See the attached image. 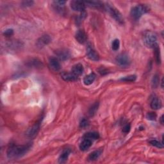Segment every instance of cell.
Here are the masks:
<instances>
[{
    "instance_id": "1",
    "label": "cell",
    "mask_w": 164,
    "mask_h": 164,
    "mask_svg": "<svg viewBox=\"0 0 164 164\" xmlns=\"http://www.w3.org/2000/svg\"><path fill=\"white\" fill-rule=\"evenodd\" d=\"M31 148V144L12 145L7 150V157L9 159H17L23 156Z\"/></svg>"
},
{
    "instance_id": "2",
    "label": "cell",
    "mask_w": 164,
    "mask_h": 164,
    "mask_svg": "<svg viewBox=\"0 0 164 164\" xmlns=\"http://www.w3.org/2000/svg\"><path fill=\"white\" fill-rule=\"evenodd\" d=\"M144 43L146 46L150 48H154L157 44V37L153 32H147L144 36Z\"/></svg>"
},
{
    "instance_id": "3",
    "label": "cell",
    "mask_w": 164,
    "mask_h": 164,
    "mask_svg": "<svg viewBox=\"0 0 164 164\" xmlns=\"http://www.w3.org/2000/svg\"><path fill=\"white\" fill-rule=\"evenodd\" d=\"M149 9L147 7L144 5H138L134 6L131 10V16L134 19L137 20L140 19L142 15L148 12Z\"/></svg>"
},
{
    "instance_id": "4",
    "label": "cell",
    "mask_w": 164,
    "mask_h": 164,
    "mask_svg": "<svg viewBox=\"0 0 164 164\" xmlns=\"http://www.w3.org/2000/svg\"><path fill=\"white\" fill-rule=\"evenodd\" d=\"M105 9L115 21L119 22V23H124V18H123L122 15L117 9L109 4L105 5Z\"/></svg>"
},
{
    "instance_id": "5",
    "label": "cell",
    "mask_w": 164,
    "mask_h": 164,
    "mask_svg": "<svg viewBox=\"0 0 164 164\" xmlns=\"http://www.w3.org/2000/svg\"><path fill=\"white\" fill-rule=\"evenodd\" d=\"M117 64L121 68H127L131 63L129 57L126 53H121L118 55L115 59Z\"/></svg>"
},
{
    "instance_id": "6",
    "label": "cell",
    "mask_w": 164,
    "mask_h": 164,
    "mask_svg": "<svg viewBox=\"0 0 164 164\" xmlns=\"http://www.w3.org/2000/svg\"><path fill=\"white\" fill-rule=\"evenodd\" d=\"M70 7L76 12H84L86 8L85 2L81 1H73L70 2Z\"/></svg>"
},
{
    "instance_id": "7",
    "label": "cell",
    "mask_w": 164,
    "mask_h": 164,
    "mask_svg": "<svg viewBox=\"0 0 164 164\" xmlns=\"http://www.w3.org/2000/svg\"><path fill=\"white\" fill-rule=\"evenodd\" d=\"M87 56L92 61H98L99 60V54L91 45H88L87 47Z\"/></svg>"
},
{
    "instance_id": "8",
    "label": "cell",
    "mask_w": 164,
    "mask_h": 164,
    "mask_svg": "<svg viewBox=\"0 0 164 164\" xmlns=\"http://www.w3.org/2000/svg\"><path fill=\"white\" fill-rule=\"evenodd\" d=\"M40 128V122L35 123L34 125H33L32 127L29 128L27 132H26V135H27L28 138H33L35 137L37 134L39 132V129Z\"/></svg>"
},
{
    "instance_id": "9",
    "label": "cell",
    "mask_w": 164,
    "mask_h": 164,
    "mask_svg": "<svg viewBox=\"0 0 164 164\" xmlns=\"http://www.w3.org/2000/svg\"><path fill=\"white\" fill-rule=\"evenodd\" d=\"M49 66H50V68L55 72L58 71L61 68L60 64V62L58 61V60L57 58H55V57H51L50 58Z\"/></svg>"
},
{
    "instance_id": "10",
    "label": "cell",
    "mask_w": 164,
    "mask_h": 164,
    "mask_svg": "<svg viewBox=\"0 0 164 164\" xmlns=\"http://www.w3.org/2000/svg\"><path fill=\"white\" fill-rule=\"evenodd\" d=\"M51 40V37L47 35H42V37H40V38L37 40V45L39 47H42L44 46H45L46 45H47Z\"/></svg>"
},
{
    "instance_id": "11",
    "label": "cell",
    "mask_w": 164,
    "mask_h": 164,
    "mask_svg": "<svg viewBox=\"0 0 164 164\" xmlns=\"http://www.w3.org/2000/svg\"><path fill=\"white\" fill-rule=\"evenodd\" d=\"M75 37L76 40L80 44H84L87 40L86 33L82 29H80L76 32Z\"/></svg>"
},
{
    "instance_id": "12",
    "label": "cell",
    "mask_w": 164,
    "mask_h": 164,
    "mask_svg": "<svg viewBox=\"0 0 164 164\" xmlns=\"http://www.w3.org/2000/svg\"><path fill=\"white\" fill-rule=\"evenodd\" d=\"M57 56L60 60L64 61L66 60H68L70 58V54L68 50H61L60 51L57 52Z\"/></svg>"
},
{
    "instance_id": "13",
    "label": "cell",
    "mask_w": 164,
    "mask_h": 164,
    "mask_svg": "<svg viewBox=\"0 0 164 164\" xmlns=\"http://www.w3.org/2000/svg\"><path fill=\"white\" fill-rule=\"evenodd\" d=\"M83 70H84V69H83V65L80 64H78L74 65L73 67L71 72L74 74V75H76V76H79L83 74Z\"/></svg>"
},
{
    "instance_id": "14",
    "label": "cell",
    "mask_w": 164,
    "mask_h": 164,
    "mask_svg": "<svg viewBox=\"0 0 164 164\" xmlns=\"http://www.w3.org/2000/svg\"><path fill=\"white\" fill-rule=\"evenodd\" d=\"M62 78L66 81H73L77 80L78 76L71 73H63L62 74Z\"/></svg>"
},
{
    "instance_id": "15",
    "label": "cell",
    "mask_w": 164,
    "mask_h": 164,
    "mask_svg": "<svg viewBox=\"0 0 164 164\" xmlns=\"http://www.w3.org/2000/svg\"><path fill=\"white\" fill-rule=\"evenodd\" d=\"M70 153V150L69 149H65V150H64L62 151L60 156H59L58 162L60 163H65L67 160H68Z\"/></svg>"
},
{
    "instance_id": "16",
    "label": "cell",
    "mask_w": 164,
    "mask_h": 164,
    "mask_svg": "<svg viewBox=\"0 0 164 164\" xmlns=\"http://www.w3.org/2000/svg\"><path fill=\"white\" fill-rule=\"evenodd\" d=\"M92 146V141L90 139H84L80 145V149L83 151H87Z\"/></svg>"
},
{
    "instance_id": "17",
    "label": "cell",
    "mask_w": 164,
    "mask_h": 164,
    "mask_svg": "<svg viewBox=\"0 0 164 164\" xmlns=\"http://www.w3.org/2000/svg\"><path fill=\"white\" fill-rule=\"evenodd\" d=\"M96 74L94 73H91L88 75L86 76L83 79V83L85 85H90L96 79Z\"/></svg>"
},
{
    "instance_id": "18",
    "label": "cell",
    "mask_w": 164,
    "mask_h": 164,
    "mask_svg": "<svg viewBox=\"0 0 164 164\" xmlns=\"http://www.w3.org/2000/svg\"><path fill=\"white\" fill-rule=\"evenodd\" d=\"M151 107L153 110H158L162 107V102L158 98H154L151 102Z\"/></svg>"
},
{
    "instance_id": "19",
    "label": "cell",
    "mask_w": 164,
    "mask_h": 164,
    "mask_svg": "<svg viewBox=\"0 0 164 164\" xmlns=\"http://www.w3.org/2000/svg\"><path fill=\"white\" fill-rule=\"evenodd\" d=\"M101 152L102 151L101 150L93 151L90 155H89L88 159L90 160V161H95V160H98L99 158V156H101Z\"/></svg>"
},
{
    "instance_id": "20",
    "label": "cell",
    "mask_w": 164,
    "mask_h": 164,
    "mask_svg": "<svg viewBox=\"0 0 164 164\" xmlns=\"http://www.w3.org/2000/svg\"><path fill=\"white\" fill-rule=\"evenodd\" d=\"M85 5H87L90 7L96 9H101L103 6V4L100 1H86L85 2Z\"/></svg>"
},
{
    "instance_id": "21",
    "label": "cell",
    "mask_w": 164,
    "mask_h": 164,
    "mask_svg": "<svg viewBox=\"0 0 164 164\" xmlns=\"http://www.w3.org/2000/svg\"><path fill=\"white\" fill-rule=\"evenodd\" d=\"M84 139H88L90 140H97L99 138V135L98 133L95 132H88L85 134L84 135Z\"/></svg>"
},
{
    "instance_id": "22",
    "label": "cell",
    "mask_w": 164,
    "mask_h": 164,
    "mask_svg": "<svg viewBox=\"0 0 164 164\" xmlns=\"http://www.w3.org/2000/svg\"><path fill=\"white\" fill-rule=\"evenodd\" d=\"M98 107H99V103L98 102H96L94 105H93L89 109L88 113L89 115L91 116H94V115L96 114L97 110H98Z\"/></svg>"
},
{
    "instance_id": "23",
    "label": "cell",
    "mask_w": 164,
    "mask_h": 164,
    "mask_svg": "<svg viewBox=\"0 0 164 164\" xmlns=\"http://www.w3.org/2000/svg\"><path fill=\"white\" fill-rule=\"evenodd\" d=\"M159 82H160L159 76L158 74H155V75H154L152 78V81H151L152 87L153 88L158 87V86L159 85Z\"/></svg>"
},
{
    "instance_id": "24",
    "label": "cell",
    "mask_w": 164,
    "mask_h": 164,
    "mask_svg": "<svg viewBox=\"0 0 164 164\" xmlns=\"http://www.w3.org/2000/svg\"><path fill=\"white\" fill-rule=\"evenodd\" d=\"M155 53L156 56V62H157L158 64H160L161 62V57H160V47H158V45H156L155 47Z\"/></svg>"
},
{
    "instance_id": "25",
    "label": "cell",
    "mask_w": 164,
    "mask_h": 164,
    "mask_svg": "<svg viewBox=\"0 0 164 164\" xmlns=\"http://www.w3.org/2000/svg\"><path fill=\"white\" fill-rule=\"evenodd\" d=\"M42 64L40 60H38L37 59L32 60L30 62H28V65L29 66H33L35 68H37V67H41Z\"/></svg>"
},
{
    "instance_id": "26",
    "label": "cell",
    "mask_w": 164,
    "mask_h": 164,
    "mask_svg": "<svg viewBox=\"0 0 164 164\" xmlns=\"http://www.w3.org/2000/svg\"><path fill=\"white\" fill-rule=\"evenodd\" d=\"M150 143L152 146L156 147L158 148H163V142H160L156 140H151L150 141Z\"/></svg>"
},
{
    "instance_id": "27",
    "label": "cell",
    "mask_w": 164,
    "mask_h": 164,
    "mask_svg": "<svg viewBox=\"0 0 164 164\" xmlns=\"http://www.w3.org/2000/svg\"><path fill=\"white\" fill-rule=\"evenodd\" d=\"M137 79V76L136 75H129L127 76H125L124 78H122L121 80L124 81H135Z\"/></svg>"
},
{
    "instance_id": "28",
    "label": "cell",
    "mask_w": 164,
    "mask_h": 164,
    "mask_svg": "<svg viewBox=\"0 0 164 164\" xmlns=\"http://www.w3.org/2000/svg\"><path fill=\"white\" fill-rule=\"evenodd\" d=\"M120 47V42H119V39H115L113 40L112 43H111V47L114 51H117Z\"/></svg>"
},
{
    "instance_id": "29",
    "label": "cell",
    "mask_w": 164,
    "mask_h": 164,
    "mask_svg": "<svg viewBox=\"0 0 164 164\" xmlns=\"http://www.w3.org/2000/svg\"><path fill=\"white\" fill-rule=\"evenodd\" d=\"M88 125H89V121L86 119H82V120L80 122V127L81 128H83V129H85V128H86L87 127H88Z\"/></svg>"
},
{
    "instance_id": "30",
    "label": "cell",
    "mask_w": 164,
    "mask_h": 164,
    "mask_svg": "<svg viewBox=\"0 0 164 164\" xmlns=\"http://www.w3.org/2000/svg\"><path fill=\"white\" fill-rule=\"evenodd\" d=\"M156 117H157V115L154 112H149L146 115V118L148 120L150 121H155L156 120Z\"/></svg>"
},
{
    "instance_id": "31",
    "label": "cell",
    "mask_w": 164,
    "mask_h": 164,
    "mask_svg": "<svg viewBox=\"0 0 164 164\" xmlns=\"http://www.w3.org/2000/svg\"><path fill=\"white\" fill-rule=\"evenodd\" d=\"M33 1H24L21 3V6L23 7H29L33 5Z\"/></svg>"
},
{
    "instance_id": "32",
    "label": "cell",
    "mask_w": 164,
    "mask_h": 164,
    "mask_svg": "<svg viewBox=\"0 0 164 164\" xmlns=\"http://www.w3.org/2000/svg\"><path fill=\"white\" fill-rule=\"evenodd\" d=\"M14 34V29H7L3 33V35L6 37H10L13 35Z\"/></svg>"
},
{
    "instance_id": "33",
    "label": "cell",
    "mask_w": 164,
    "mask_h": 164,
    "mask_svg": "<svg viewBox=\"0 0 164 164\" xmlns=\"http://www.w3.org/2000/svg\"><path fill=\"white\" fill-rule=\"evenodd\" d=\"M130 129H131V126H130L129 124H128L125 125L124 127H123L122 132L125 133H128V132H129Z\"/></svg>"
},
{
    "instance_id": "34",
    "label": "cell",
    "mask_w": 164,
    "mask_h": 164,
    "mask_svg": "<svg viewBox=\"0 0 164 164\" xmlns=\"http://www.w3.org/2000/svg\"><path fill=\"white\" fill-rule=\"evenodd\" d=\"M99 70V73L101 74V75H105V74H107L108 73V71H107V70L105 68H101L98 69Z\"/></svg>"
},
{
    "instance_id": "35",
    "label": "cell",
    "mask_w": 164,
    "mask_h": 164,
    "mask_svg": "<svg viewBox=\"0 0 164 164\" xmlns=\"http://www.w3.org/2000/svg\"><path fill=\"white\" fill-rule=\"evenodd\" d=\"M160 122L162 124H163V115H162L161 117H160Z\"/></svg>"
}]
</instances>
